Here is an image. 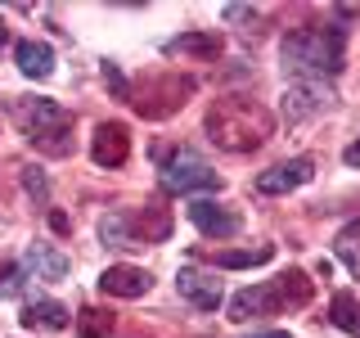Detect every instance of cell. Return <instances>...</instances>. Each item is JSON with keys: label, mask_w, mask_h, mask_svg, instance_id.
I'll use <instances>...</instances> for the list:
<instances>
[{"label": "cell", "mask_w": 360, "mask_h": 338, "mask_svg": "<svg viewBox=\"0 0 360 338\" xmlns=\"http://www.w3.org/2000/svg\"><path fill=\"white\" fill-rule=\"evenodd\" d=\"M176 289L185 293L194 307H202V311H217V307H221V280H217V275H202V270L185 266V270L176 275Z\"/></svg>", "instance_id": "12"}, {"label": "cell", "mask_w": 360, "mask_h": 338, "mask_svg": "<svg viewBox=\"0 0 360 338\" xmlns=\"http://www.w3.org/2000/svg\"><path fill=\"white\" fill-rule=\"evenodd\" d=\"M270 257H275V248L262 244V248H225V253H217L212 262L221 270H248V266H266Z\"/></svg>", "instance_id": "18"}, {"label": "cell", "mask_w": 360, "mask_h": 338, "mask_svg": "<svg viewBox=\"0 0 360 338\" xmlns=\"http://www.w3.org/2000/svg\"><path fill=\"white\" fill-rule=\"evenodd\" d=\"M342 27H333V23H307V27L288 32L284 45H279V54H284V73L302 77V82H324V77L342 73Z\"/></svg>", "instance_id": "1"}, {"label": "cell", "mask_w": 360, "mask_h": 338, "mask_svg": "<svg viewBox=\"0 0 360 338\" xmlns=\"http://www.w3.org/2000/svg\"><path fill=\"white\" fill-rule=\"evenodd\" d=\"M279 311V293L275 284H252V289H239L230 298V320L243 325V320H257V315H275Z\"/></svg>", "instance_id": "10"}, {"label": "cell", "mask_w": 360, "mask_h": 338, "mask_svg": "<svg viewBox=\"0 0 360 338\" xmlns=\"http://www.w3.org/2000/svg\"><path fill=\"white\" fill-rule=\"evenodd\" d=\"M158 176H162V185L172 189V194H194V189H221V176L212 172V163L194 149H176L162 158V167H158Z\"/></svg>", "instance_id": "4"}, {"label": "cell", "mask_w": 360, "mask_h": 338, "mask_svg": "<svg viewBox=\"0 0 360 338\" xmlns=\"http://www.w3.org/2000/svg\"><path fill=\"white\" fill-rule=\"evenodd\" d=\"M77 330H82V338H112V315L99 307H86L77 315Z\"/></svg>", "instance_id": "22"}, {"label": "cell", "mask_w": 360, "mask_h": 338, "mask_svg": "<svg viewBox=\"0 0 360 338\" xmlns=\"http://www.w3.org/2000/svg\"><path fill=\"white\" fill-rule=\"evenodd\" d=\"M22 325L37 330V334L68 330V307L63 302H27V307H22Z\"/></svg>", "instance_id": "15"}, {"label": "cell", "mask_w": 360, "mask_h": 338, "mask_svg": "<svg viewBox=\"0 0 360 338\" xmlns=\"http://www.w3.org/2000/svg\"><path fill=\"white\" fill-rule=\"evenodd\" d=\"M50 225H54V230H59V234H68V230H72V221H68L63 212H50Z\"/></svg>", "instance_id": "27"}, {"label": "cell", "mask_w": 360, "mask_h": 338, "mask_svg": "<svg viewBox=\"0 0 360 338\" xmlns=\"http://www.w3.org/2000/svg\"><path fill=\"white\" fill-rule=\"evenodd\" d=\"M18 289H22V275L0 257V293H18Z\"/></svg>", "instance_id": "25"}, {"label": "cell", "mask_w": 360, "mask_h": 338, "mask_svg": "<svg viewBox=\"0 0 360 338\" xmlns=\"http://www.w3.org/2000/svg\"><path fill=\"white\" fill-rule=\"evenodd\" d=\"M9 118H14L22 127V135L45 154H68L72 149V140H68L72 118H68V108H59L54 99H14V104H9Z\"/></svg>", "instance_id": "3"}, {"label": "cell", "mask_w": 360, "mask_h": 338, "mask_svg": "<svg viewBox=\"0 0 360 338\" xmlns=\"http://www.w3.org/2000/svg\"><path fill=\"white\" fill-rule=\"evenodd\" d=\"M189 221L198 225L207 239H230V234H239L243 230V221H239V212H225L221 203H212V199H194L189 203Z\"/></svg>", "instance_id": "6"}, {"label": "cell", "mask_w": 360, "mask_h": 338, "mask_svg": "<svg viewBox=\"0 0 360 338\" xmlns=\"http://www.w3.org/2000/svg\"><path fill=\"white\" fill-rule=\"evenodd\" d=\"M207 131L221 149L243 154V149H257L270 135V113L262 104H252V99H221L207 113Z\"/></svg>", "instance_id": "2"}, {"label": "cell", "mask_w": 360, "mask_h": 338, "mask_svg": "<svg viewBox=\"0 0 360 338\" xmlns=\"http://www.w3.org/2000/svg\"><path fill=\"white\" fill-rule=\"evenodd\" d=\"M22 189H27V194L32 199H50V180H45V172H41V167H22Z\"/></svg>", "instance_id": "23"}, {"label": "cell", "mask_w": 360, "mask_h": 338, "mask_svg": "<svg viewBox=\"0 0 360 338\" xmlns=\"http://www.w3.org/2000/svg\"><path fill=\"white\" fill-rule=\"evenodd\" d=\"M167 54H194V59H217V54H221V37H217V32H185V37L167 41Z\"/></svg>", "instance_id": "16"}, {"label": "cell", "mask_w": 360, "mask_h": 338, "mask_svg": "<svg viewBox=\"0 0 360 338\" xmlns=\"http://www.w3.org/2000/svg\"><path fill=\"white\" fill-rule=\"evenodd\" d=\"M99 289L108 293V298H144V293L153 289V275L140 266H108L104 275H99Z\"/></svg>", "instance_id": "11"}, {"label": "cell", "mask_w": 360, "mask_h": 338, "mask_svg": "<svg viewBox=\"0 0 360 338\" xmlns=\"http://www.w3.org/2000/svg\"><path fill=\"white\" fill-rule=\"evenodd\" d=\"M189 95H194V77L167 73V77H153V82L140 90V99H131V104H135L140 118H167V113H176Z\"/></svg>", "instance_id": "5"}, {"label": "cell", "mask_w": 360, "mask_h": 338, "mask_svg": "<svg viewBox=\"0 0 360 338\" xmlns=\"http://www.w3.org/2000/svg\"><path fill=\"white\" fill-rule=\"evenodd\" d=\"M342 163H347V167H360V140H356V144H347V154H342Z\"/></svg>", "instance_id": "28"}, {"label": "cell", "mask_w": 360, "mask_h": 338, "mask_svg": "<svg viewBox=\"0 0 360 338\" xmlns=\"http://www.w3.org/2000/svg\"><path fill=\"white\" fill-rule=\"evenodd\" d=\"M315 176V163L311 158H292V163H279V167H270V172H262L252 180V189L257 194H288V189H297V185H307V180Z\"/></svg>", "instance_id": "7"}, {"label": "cell", "mask_w": 360, "mask_h": 338, "mask_svg": "<svg viewBox=\"0 0 360 338\" xmlns=\"http://www.w3.org/2000/svg\"><path fill=\"white\" fill-rule=\"evenodd\" d=\"M127 221H131L135 248H140V244H158V239H167V234H172V217H167L158 203H149L144 212H127Z\"/></svg>", "instance_id": "13"}, {"label": "cell", "mask_w": 360, "mask_h": 338, "mask_svg": "<svg viewBox=\"0 0 360 338\" xmlns=\"http://www.w3.org/2000/svg\"><path fill=\"white\" fill-rule=\"evenodd\" d=\"M14 59H18V73L32 77V82H45V77L54 73V50L45 41H18Z\"/></svg>", "instance_id": "14"}, {"label": "cell", "mask_w": 360, "mask_h": 338, "mask_svg": "<svg viewBox=\"0 0 360 338\" xmlns=\"http://www.w3.org/2000/svg\"><path fill=\"white\" fill-rule=\"evenodd\" d=\"M275 293H279V307H284V302H288V307H307L315 284L307 280V270H288V275H279Z\"/></svg>", "instance_id": "20"}, {"label": "cell", "mask_w": 360, "mask_h": 338, "mask_svg": "<svg viewBox=\"0 0 360 338\" xmlns=\"http://www.w3.org/2000/svg\"><path fill=\"white\" fill-rule=\"evenodd\" d=\"M257 338H288V334H257Z\"/></svg>", "instance_id": "29"}, {"label": "cell", "mask_w": 360, "mask_h": 338, "mask_svg": "<svg viewBox=\"0 0 360 338\" xmlns=\"http://www.w3.org/2000/svg\"><path fill=\"white\" fill-rule=\"evenodd\" d=\"M329 86L324 82H297V86H288L284 90V118L288 122H307V118H315L324 104H329Z\"/></svg>", "instance_id": "9"}, {"label": "cell", "mask_w": 360, "mask_h": 338, "mask_svg": "<svg viewBox=\"0 0 360 338\" xmlns=\"http://www.w3.org/2000/svg\"><path fill=\"white\" fill-rule=\"evenodd\" d=\"M27 266L37 270V280H63L68 270H72V262H68L63 253H54V248H45V244L27 248Z\"/></svg>", "instance_id": "17"}, {"label": "cell", "mask_w": 360, "mask_h": 338, "mask_svg": "<svg viewBox=\"0 0 360 338\" xmlns=\"http://www.w3.org/2000/svg\"><path fill=\"white\" fill-rule=\"evenodd\" d=\"M225 18H230V23H239V18H252V9H248V5H225Z\"/></svg>", "instance_id": "26"}, {"label": "cell", "mask_w": 360, "mask_h": 338, "mask_svg": "<svg viewBox=\"0 0 360 338\" xmlns=\"http://www.w3.org/2000/svg\"><path fill=\"white\" fill-rule=\"evenodd\" d=\"M99 234H104V244H108V248H135L127 212H108V217H104V225H99Z\"/></svg>", "instance_id": "21"}, {"label": "cell", "mask_w": 360, "mask_h": 338, "mask_svg": "<svg viewBox=\"0 0 360 338\" xmlns=\"http://www.w3.org/2000/svg\"><path fill=\"white\" fill-rule=\"evenodd\" d=\"M329 320H333L342 334L360 338V298H356V293H333V302H329Z\"/></svg>", "instance_id": "19"}, {"label": "cell", "mask_w": 360, "mask_h": 338, "mask_svg": "<svg viewBox=\"0 0 360 338\" xmlns=\"http://www.w3.org/2000/svg\"><path fill=\"white\" fill-rule=\"evenodd\" d=\"M0 45H5V23H0Z\"/></svg>", "instance_id": "30"}, {"label": "cell", "mask_w": 360, "mask_h": 338, "mask_svg": "<svg viewBox=\"0 0 360 338\" xmlns=\"http://www.w3.org/2000/svg\"><path fill=\"white\" fill-rule=\"evenodd\" d=\"M104 82H108V90H112L117 99H127V95H131V86H127V77L117 73V63H104Z\"/></svg>", "instance_id": "24"}, {"label": "cell", "mask_w": 360, "mask_h": 338, "mask_svg": "<svg viewBox=\"0 0 360 338\" xmlns=\"http://www.w3.org/2000/svg\"><path fill=\"white\" fill-rule=\"evenodd\" d=\"M90 158H95L99 167H122L131 158V135H127V127H122V122H104V127H95Z\"/></svg>", "instance_id": "8"}]
</instances>
